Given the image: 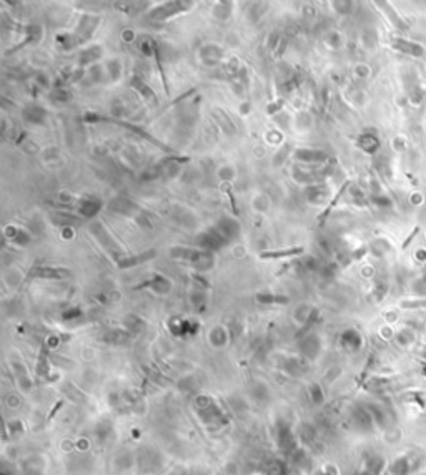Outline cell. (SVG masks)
<instances>
[{"mask_svg": "<svg viewBox=\"0 0 426 475\" xmlns=\"http://www.w3.org/2000/svg\"><path fill=\"white\" fill-rule=\"evenodd\" d=\"M391 47L398 52H403V54H408L411 57H423L425 49L416 42L411 40H405V39H393L391 40Z\"/></svg>", "mask_w": 426, "mask_h": 475, "instance_id": "obj_1", "label": "cell"}, {"mask_svg": "<svg viewBox=\"0 0 426 475\" xmlns=\"http://www.w3.org/2000/svg\"><path fill=\"white\" fill-rule=\"evenodd\" d=\"M197 241L203 249H218L221 244L226 243V239L218 231L202 233V235L197 238Z\"/></svg>", "mask_w": 426, "mask_h": 475, "instance_id": "obj_2", "label": "cell"}, {"mask_svg": "<svg viewBox=\"0 0 426 475\" xmlns=\"http://www.w3.org/2000/svg\"><path fill=\"white\" fill-rule=\"evenodd\" d=\"M192 3H187V2H175V3H167L165 7H158L157 10H153L150 13V17L153 18H160V20H163V18H168L175 15L177 12H183V10H188L187 7H190Z\"/></svg>", "mask_w": 426, "mask_h": 475, "instance_id": "obj_3", "label": "cell"}, {"mask_svg": "<svg viewBox=\"0 0 426 475\" xmlns=\"http://www.w3.org/2000/svg\"><path fill=\"white\" fill-rule=\"evenodd\" d=\"M100 206H102V203L98 201V199H95V198H83L82 201L78 203V211H80V215L85 216V218H92V216H95L98 213Z\"/></svg>", "mask_w": 426, "mask_h": 475, "instance_id": "obj_4", "label": "cell"}, {"mask_svg": "<svg viewBox=\"0 0 426 475\" xmlns=\"http://www.w3.org/2000/svg\"><path fill=\"white\" fill-rule=\"evenodd\" d=\"M238 230H240L238 225H236L233 220H228V218H226V220H221L218 225H216V231H218L226 241L238 235Z\"/></svg>", "mask_w": 426, "mask_h": 475, "instance_id": "obj_5", "label": "cell"}, {"mask_svg": "<svg viewBox=\"0 0 426 475\" xmlns=\"http://www.w3.org/2000/svg\"><path fill=\"white\" fill-rule=\"evenodd\" d=\"M296 158L306 161V163H310V161L318 163V161H323L326 158V155L318 150H296Z\"/></svg>", "mask_w": 426, "mask_h": 475, "instance_id": "obj_6", "label": "cell"}, {"mask_svg": "<svg viewBox=\"0 0 426 475\" xmlns=\"http://www.w3.org/2000/svg\"><path fill=\"white\" fill-rule=\"evenodd\" d=\"M359 146L366 151V153H375V151L380 148V141L375 135H370V133H366V135H361L359 136Z\"/></svg>", "mask_w": 426, "mask_h": 475, "instance_id": "obj_7", "label": "cell"}, {"mask_svg": "<svg viewBox=\"0 0 426 475\" xmlns=\"http://www.w3.org/2000/svg\"><path fill=\"white\" fill-rule=\"evenodd\" d=\"M35 276H42V278H60L69 274V271L65 269H59V268H47V266H42V268H37L34 271Z\"/></svg>", "mask_w": 426, "mask_h": 475, "instance_id": "obj_8", "label": "cell"}, {"mask_svg": "<svg viewBox=\"0 0 426 475\" xmlns=\"http://www.w3.org/2000/svg\"><path fill=\"white\" fill-rule=\"evenodd\" d=\"M132 85H134V88H137L142 95H143V98H148V100H151L153 103H157V98H155L153 92H151V90L145 85V82H142L139 77L132 78Z\"/></svg>", "mask_w": 426, "mask_h": 475, "instance_id": "obj_9", "label": "cell"}, {"mask_svg": "<svg viewBox=\"0 0 426 475\" xmlns=\"http://www.w3.org/2000/svg\"><path fill=\"white\" fill-rule=\"evenodd\" d=\"M25 118L32 123H42L45 118V112L40 107H28L25 110Z\"/></svg>", "mask_w": 426, "mask_h": 475, "instance_id": "obj_10", "label": "cell"}, {"mask_svg": "<svg viewBox=\"0 0 426 475\" xmlns=\"http://www.w3.org/2000/svg\"><path fill=\"white\" fill-rule=\"evenodd\" d=\"M153 254H155V251H150V253H143V254H140V256H135V258H129V259L120 261V263H118V266H120V268H127V266H132V264H140V263H143V261L150 259Z\"/></svg>", "mask_w": 426, "mask_h": 475, "instance_id": "obj_11", "label": "cell"}, {"mask_svg": "<svg viewBox=\"0 0 426 475\" xmlns=\"http://www.w3.org/2000/svg\"><path fill=\"white\" fill-rule=\"evenodd\" d=\"M301 248H295V249H286V251H273V253H262L260 256L262 258H285V256H291V254H298V253H301Z\"/></svg>", "mask_w": 426, "mask_h": 475, "instance_id": "obj_12", "label": "cell"}, {"mask_svg": "<svg viewBox=\"0 0 426 475\" xmlns=\"http://www.w3.org/2000/svg\"><path fill=\"white\" fill-rule=\"evenodd\" d=\"M371 201L375 203L376 206H380V208H390V206L393 205L391 199L388 198V196H385V194H373Z\"/></svg>", "mask_w": 426, "mask_h": 475, "instance_id": "obj_13", "label": "cell"}, {"mask_svg": "<svg viewBox=\"0 0 426 475\" xmlns=\"http://www.w3.org/2000/svg\"><path fill=\"white\" fill-rule=\"evenodd\" d=\"M52 98L57 100V102H67L70 98V93L64 88H55L54 92H52Z\"/></svg>", "mask_w": 426, "mask_h": 475, "instance_id": "obj_14", "label": "cell"}, {"mask_svg": "<svg viewBox=\"0 0 426 475\" xmlns=\"http://www.w3.org/2000/svg\"><path fill=\"white\" fill-rule=\"evenodd\" d=\"M423 97H425L423 90H420L418 87H416V88L413 90V93L410 95V100H411V102L415 103V105H420V103L423 102Z\"/></svg>", "mask_w": 426, "mask_h": 475, "instance_id": "obj_15", "label": "cell"}, {"mask_svg": "<svg viewBox=\"0 0 426 475\" xmlns=\"http://www.w3.org/2000/svg\"><path fill=\"white\" fill-rule=\"evenodd\" d=\"M405 307H426V299L423 301H413V302H403Z\"/></svg>", "mask_w": 426, "mask_h": 475, "instance_id": "obj_16", "label": "cell"}, {"mask_svg": "<svg viewBox=\"0 0 426 475\" xmlns=\"http://www.w3.org/2000/svg\"><path fill=\"white\" fill-rule=\"evenodd\" d=\"M418 231H420V226H416L415 230H413V233H411V235H410V238H408V239H406L405 243H403V248H406V246H408V244L411 243V239H413V238L416 236V233H418Z\"/></svg>", "mask_w": 426, "mask_h": 475, "instance_id": "obj_17", "label": "cell"}, {"mask_svg": "<svg viewBox=\"0 0 426 475\" xmlns=\"http://www.w3.org/2000/svg\"><path fill=\"white\" fill-rule=\"evenodd\" d=\"M413 199H415V205H418V203L423 201V196H421V193H413Z\"/></svg>", "mask_w": 426, "mask_h": 475, "instance_id": "obj_18", "label": "cell"}]
</instances>
